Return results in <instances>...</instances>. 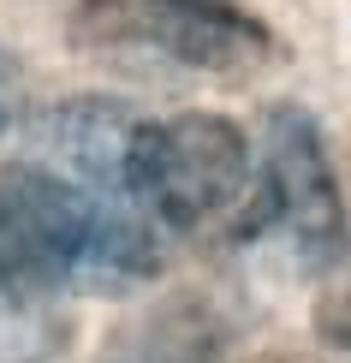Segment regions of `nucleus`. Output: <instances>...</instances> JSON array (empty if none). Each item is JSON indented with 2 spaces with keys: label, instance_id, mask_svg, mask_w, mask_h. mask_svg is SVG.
<instances>
[{
  "label": "nucleus",
  "instance_id": "nucleus-1",
  "mask_svg": "<svg viewBox=\"0 0 351 363\" xmlns=\"http://www.w3.org/2000/svg\"><path fill=\"white\" fill-rule=\"evenodd\" d=\"M155 268L161 233L131 203L78 185L42 155L0 167V363L60 357L72 292H131Z\"/></svg>",
  "mask_w": 351,
  "mask_h": 363
},
{
  "label": "nucleus",
  "instance_id": "nucleus-2",
  "mask_svg": "<svg viewBox=\"0 0 351 363\" xmlns=\"http://www.w3.org/2000/svg\"><path fill=\"white\" fill-rule=\"evenodd\" d=\"M126 191L161 238L203 226H226L238 238L256 203V149L221 113L143 119L131 138Z\"/></svg>",
  "mask_w": 351,
  "mask_h": 363
},
{
  "label": "nucleus",
  "instance_id": "nucleus-3",
  "mask_svg": "<svg viewBox=\"0 0 351 363\" xmlns=\"http://www.w3.org/2000/svg\"><path fill=\"white\" fill-rule=\"evenodd\" d=\"M238 238H274L303 274H333L345 262V203L328 167L322 131L303 108H268L256 155V203Z\"/></svg>",
  "mask_w": 351,
  "mask_h": 363
},
{
  "label": "nucleus",
  "instance_id": "nucleus-4",
  "mask_svg": "<svg viewBox=\"0 0 351 363\" xmlns=\"http://www.w3.org/2000/svg\"><path fill=\"white\" fill-rule=\"evenodd\" d=\"M78 42L96 54H137L179 72H250L268 30L221 0H84Z\"/></svg>",
  "mask_w": 351,
  "mask_h": 363
},
{
  "label": "nucleus",
  "instance_id": "nucleus-5",
  "mask_svg": "<svg viewBox=\"0 0 351 363\" xmlns=\"http://www.w3.org/2000/svg\"><path fill=\"white\" fill-rule=\"evenodd\" d=\"M322 334L351 352V262L340 268V280H333V292H328V304H322Z\"/></svg>",
  "mask_w": 351,
  "mask_h": 363
},
{
  "label": "nucleus",
  "instance_id": "nucleus-6",
  "mask_svg": "<svg viewBox=\"0 0 351 363\" xmlns=\"http://www.w3.org/2000/svg\"><path fill=\"white\" fill-rule=\"evenodd\" d=\"M12 119V72H6V60H0V125Z\"/></svg>",
  "mask_w": 351,
  "mask_h": 363
}]
</instances>
